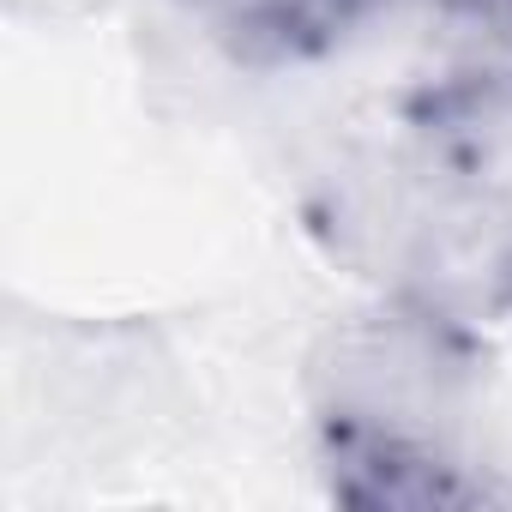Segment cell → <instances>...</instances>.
Segmentation results:
<instances>
[{"label":"cell","mask_w":512,"mask_h":512,"mask_svg":"<svg viewBox=\"0 0 512 512\" xmlns=\"http://www.w3.org/2000/svg\"><path fill=\"white\" fill-rule=\"evenodd\" d=\"M320 446H326V488L338 506H362V512L512 506V482L458 464L434 434L374 404L332 398L320 410Z\"/></svg>","instance_id":"1"},{"label":"cell","mask_w":512,"mask_h":512,"mask_svg":"<svg viewBox=\"0 0 512 512\" xmlns=\"http://www.w3.org/2000/svg\"><path fill=\"white\" fill-rule=\"evenodd\" d=\"M512 109V0H434V67L410 91L422 127H476Z\"/></svg>","instance_id":"2"},{"label":"cell","mask_w":512,"mask_h":512,"mask_svg":"<svg viewBox=\"0 0 512 512\" xmlns=\"http://www.w3.org/2000/svg\"><path fill=\"white\" fill-rule=\"evenodd\" d=\"M380 0H260L253 13H241L223 43L253 61V67H272V61H314L326 55L356 19H368Z\"/></svg>","instance_id":"3"},{"label":"cell","mask_w":512,"mask_h":512,"mask_svg":"<svg viewBox=\"0 0 512 512\" xmlns=\"http://www.w3.org/2000/svg\"><path fill=\"white\" fill-rule=\"evenodd\" d=\"M193 7H205V13H217V31L229 25V19H241L247 7H260V0H193Z\"/></svg>","instance_id":"4"},{"label":"cell","mask_w":512,"mask_h":512,"mask_svg":"<svg viewBox=\"0 0 512 512\" xmlns=\"http://www.w3.org/2000/svg\"><path fill=\"white\" fill-rule=\"evenodd\" d=\"M500 302L512 308V247H506V260H500Z\"/></svg>","instance_id":"5"}]
</instances>
